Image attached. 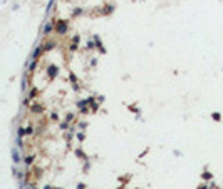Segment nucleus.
Wrapping results in <instances>:
<instances>
[{"label": "nucleus", "instance_id": "6e6552de", "mask_svg": "<svg viewBox=\"0 0 223 189\" xmlns=\"http://www.w3.org/2000/svg\"><path fill=\"white\" fill-rule=\"evenodd\" d=\"M206 187H208V186H205V184H203V186H200L198 189H206Z\"/></svg>", "mask_w": 223, "mask_h": 189}, {"label": "nucleus", "instance_id": "f257e3e1", "mask_svg": "<svg viewBox=\"0 0 223 189\" xmlns=\"http://www.w3.org/2000/svg\"><path fill=\"white\" fill-rule=\"evenodd\" d=\"M59 34H65L67 32V22H64V20H61L59 24H57V28H55Z\"/></svg>", "mask_w": 223, "mask_h": 189}, {"label": "nucleus", "instance_id": "20e7f679", "mask_svg": "<svg viewBox=\"0 0 223 189\" xmlns=\"http://www.w3.org/2000/svg\"><path fill=\"white\" fill-rule=\"evenodd\" d=\"M42 109H44V107H42V105H39V104L32 105V111H34V112H42Z\"/></svg>", "mask_w": 223, "mask_h": 189}, {"label": "nucleus", "instance_id": "7ed1b4c3", "mask_svg": "<svg viewBox=\"0 0 223 189\" xmlns=\"http://www.w3.org/2000/svg\"><path fill=\"white\" fill-rule=\"evenodd\" d=\"M12 157H13V162H20V157H19V152H17V149H13L12 151Z\"/></svg>", "mask_w": 223, "mask_h": 189}, {"label": "nucleus", "instance_id": "0eeeda50", "mask_svg": "<svg viewBox=\"0 0 223 189\" xmlns=\"http://www.w3.org/2000/svg\"><path fill=\"white\" fill-rule=\"evenodd\" d=\"M50 30H52V25H47V27H45V34L50 32Z\"/></svg>", "mask_w": 223, "mask_h": 189}, {"label": "nucleus", "instance_id": "423d86ee", "mask_svg": "<svg viewBox=\"0 0 223 189\" xmlns=\"http://www.w3.org/2000/svg\"><path fill=\"white\" fill-rule=\"evenodd\" d=\"M203 177H205V179H211V174L206 171V172H203Z\"/></svg>", "mask_w": 223, "mask_h": 189}, {"label": "nucleus", "instance_id": "1a4fd4ad", "mask_svg": "<svg viewBox=\"0 0 223 189\" xmlns=\"http://www.w3.org/2000/svg\"><path fill=\"white\" fill-rule=\"evenodd\" d=\"M57 189H59V187H57Z\"/></svg>", "mask_w": 223, "mask_h": 189}, {"label": "nucleus", "instance_id": "39448f33", "mask_svg": "<svg viewBox=\"0 0 223 189\" xmlns=\"http://www.w3.org/2000/svg\"><path fill=\"white\" fill-rule=\"evenodd\" d=\"M25 162H27V164H32V162H34V156H29L27 159H25Z\"/></svg>", "mask_w": 223, "mask_h": 189}, {"label": "nucleus", "instance_id": "f03ea898", "mask_svg": "<svg viewBox=\"0 0 223 189\" xmlns=\"http://www.w3.org/2000/svg\"><path fill=\"white\" fill-rule=\"evenodd\" d=\"M57 72H59V69H57L55 65H50V67H49V77H50V79H52V77H55Z\"/></svg>", "mask_w": 223, "mask_h": 189}]
</instances>
